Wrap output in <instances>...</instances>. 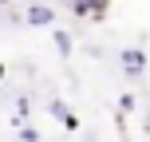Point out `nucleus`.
<instances>
[{"mask_svg":"<svg viewBox=\"0 0 150 142\" xmlns=\"http://www.w3.org/2000/svg\"><path fill=\"white\" fill-rule=\"evenodd\" d=\"M52 36H55V47H59V55H63V59H67V55H71V36H67V32H63V28H55Z\"/></svg>","mask_w":150,"mask_h":142,"instance_id":"nucleus-5","label":"nucleus"},{"mask_svg":"<svg viewBox=\"0 0 150 142\" xmlns=\"http://www.w3.org/2000/svg\"><path fill=\"white\" fill-rule=\"evenodd\" d=\"M24 4H32V0H24Z\"/></svg>","mask_w":150,"mask_h":142,"instance_id":"nucleus-8","label":"nucleus"},{"mask_svg":"<svg viewBox=\"0 0 150 142\" xmlns=\"http://www.w3.org/2000/svg\"><path fill=\"white\" fill-rule=\"evenodd\" d=\"M24 24H28V28H52L55 24V8L44 4V0H32L28 12H24Z\"/></svg>","mask_w":150,"mask_h":142,"instance_id":"nucleus-1","label":"nucleus"},{"mask_svg":"<svg viewBox=\"0 0 150 142\" xmlns=\"http://www.w3.org/2000/svg\"><path fill=\"white\" fill-rule=\"evenodd\" d=\"M107 4H111V0H67V8L75 16H103Z\"/></svg>","mask_w":150,"mask_h":142,"instance_id":"nucleus-3","label":"nucleus"},{"mask_svg":"<svg viewBox=\"0 0 150 142\" xmlns=\"http://www.w3.org/2000/svg\"><path fill=\"white\" fill-rule=\"evenodd\" d=\"M0 79H4V67H0Z\"/></svg>","mask_w":150,"mask_h":142,"instance_id":"nucleus-7","label":"nucleus"},{"mask_svg":"<svg viewBox=\"0 0 150 142\" xmlns=\"http://www.w3.org/2000/svg\"><path fill=\"white\" fill-rule=\"evenodd\" d=\"M20 138H24V142H36L40 130H36V126H20Z\"/></svg>","mask_w":150,"mask_h":142,"instance_id":"nucleus-6","label":"nucleus"},{"mask_svg":"<svg viewBox=\"0 0 150 142\" xmlns=\"http://www.w3.org/2000/svg\"><path fill=\"white\" fill-rule=\"evenodd\" d=\"M119 67L127 79H138V75L146 71V52H138V47H127V52L119 55Z\"/></svg>","mask_w":150,"mask_h":142,"instance_id":"nucleus-2","label":"nucleus"},{"mask_svg":"<svg viewBox=\"0 0 150 142\" xmlns=\"http://www.w3.org/2000/svg\"><path fill=\"white\" fill-rule=\"evenodd\" d=\"M47 111H52V114H55V119H59V122H63L67 130H75V126H79V119H75V114H71L67 107L59 103V99H52V103H47Z\"/></svg>","mask_w":150,"mask_h":142,"instance_id":"nucleus-4","label":"nucleus"}]
</instances>
